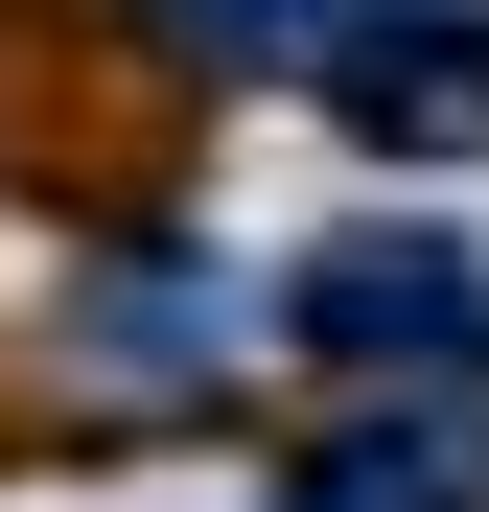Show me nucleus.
Masks as SVG:
<instances>
[{
	"label": "nucleus",
	"mask_w": 489,
	"mask_h": 512,
	"mask_svg": "<svg viewBox=\"0 0 489 512\" xmlns=\"http://www.w3.org/2000/svg\"><path fill=\"white\" fill-rule=\"evenodd\" d=\"M280 326H303L326 373H373V396H489V256H466L443 210L326 233L303 280H280Z\"/></svg>",
	"instance_id": "obj_1"
},
{
	"label": "nucleus",
	"mask_w": 489,
	"mask_h": 512,
	"mask_svg": "<svg viewBox=\"0 0 489 512\" xmlns=\"http://www.w3.org/2000/svg\"><path fill=\"white\" fill-rule=\"evenodd\" d=\"M303 94L373 163H489V0H350V24L303 47Z\"/></svg>",
	"instance_id": "obj_2"
},
{
	"label": "nucleus",
	"mask_w": 489,
	"mask_h": 512,
	"mask_svg": "<svg viewBox=\"0 0 489 512\" xmlns=\"http://www.w3.org/2000/svg\"><path fill=\"white\" fill-rule=\"evenodd\" d=\"M257 326H280V303L233 280L210 233H117L94 280H70V326H47V350H70V373H117V396H187V373H233V350H257Z\"/></svg>",
	"instance_id": "obj_3"
},
{
	"label": "nucleus",
	"mask_w": 489,
	"mask_h": 512,
	"mask_svg": "<svg viewBox=\"0 0 489 512\" xmlns=\"http://www.w3.org/2000/svg\"><path fill=\"white\" fill-rule=\"evenodd\" d=\"M280 512H489V396H350L280 443Z\"/></svg>",
	"instance_id": "obj_4"
},
{
	"label": "nucleus",
	"mask_w": 489,
	"mask_h": 512,
	"mask_svg": "<svg viewBox=\"0 0 489 512\" xmlns=\"http://www.w3.org/2000/svg\"><path fill=\"white\" fill-rule=\"evenodd\" d=\"M140 24L187 47V70H303L326 24H350V0H140Z\"/></svg>",
	"instance_id": "obj_5"
}]
</instances>
